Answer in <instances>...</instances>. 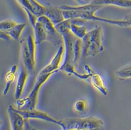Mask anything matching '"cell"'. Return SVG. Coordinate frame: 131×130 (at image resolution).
Masks as SVG:
<instances>
[{
    "label": "cell",
    "instance_id": "6da1fadb",
    "mask_svg": "<svg viewBox=\"0 0 131 130\" xmlns=\"http://www.w3.org/2000/svg\"><path fill=\"white\" fill-rule=\"evenodd\" d=\"M104 32L101 26L88 31L82 39V57H94L104 50Z\"/></svg>",
    "mask_w": 131,
    "mask_h": 130
},
{
    "label": "cell",
    "instance_id": "7a4b0ae2",
    "mask_svg": "<svg viewBox=\"0 0 131 130\" xmlns=\"http://www.w3.org/2000/svg\"><path fill=\"white\" fill-rule=\"evenodd\" d=\"M54 74V73L38 74L36 82L30 94L24 98L17 99L15 107L18 110L24 111H30L36 109L42 87Z\"/></svg>",
    "mask_w": 131,
    "mask_h": 130
},
{
    "label": "cell",
    "instance_id": "3957f363",
    "mask_svg": "<svg viewBox=\"0 0 131 130\" xmlns=\"http://www.w3.org/2000/svg\"><path fill=\"white\" fill-rule=\"evenodd\" d=\"M60 127L62 130H93L102 129L104 126L103 120L91 116L85 118H67L60 120Z\"/></svg>",
    "mask_w": 131,
    "mask_h": 130
},
{
    "label": "cell",
    "instance_id": "277c9868",
    "mask_svg": "<svg viewBox=\"0 0 131 130\" xmlns=\"http://www.w3.org/2000/svg\"><path fill=\"white\" fill-rule=\"evenodd\" d=\"M36 44L34 36L29 35L21 41V54L23 67L31 72L35 71L36 63Z\"/></svg>",
    "mask_w": 131,
    "mask_h": 130
},
{
    "label": "cell",
    "instance_id": "5b68a950",
    "mask_svg": "<svg viewBox=\"0 0 131 130\" xmlns=\"http://www.w3.org/2000/svg\"><path fill=\"white\" fill-rule=\"evenodd\" d=\"M7 114L11 130H29L31 127L29 120L18 112L15 107L9 105L7 108Z\"/></svg>",
    "mask_w": 131,
    "mask_h": 130
},
{
    "label": "cell",
    "instance_id": "8992f818",
    "mask_svg": "<svg viewBox=\"0 0 131 130\" xmlns=\"http://www.w3.org/2000/svg\"><path fill=\"white\" fill-rule=\"evenodd\" d=\"M61 35L63 38L64 47V57L62 66L69 64H74V47L77 38L72 33L70 30L63 32Z\"/></svg>",
    "mask_w": 131,
    "mask_h": 130
},
{
    "label": "cell",
    "instance_id": "52a82bcc",
    "mask_svg": "<svg viewBox=\"0 0 131 130\" xmlns=\"http://www.w3.org/2000/svg\"><path fill=\"white\" fill-rule=\"evenodd\" d=\"M64 57V47L63 44L60 46L54 57L47 65L45 66L40 71L39 74H47L50 73H56L60 71V69L62 65Z\"/></svg>",
    "mask_w": 131,
    "mask_h": 130
},
{
    "label": "cell",
    "instance_id": "ba28073f",
    "mask_svg": "<svg viewBox=\"0 0 131 130\" xmlns=\"http://www.w3.org/2000/svg\"><path fill=\"white\" fill-rule=\"evenodd\" d=\"M17 109V108H16ZM18 112H19L24 118L27 120L30 119H36L48 122L49 123L56 124L60 127L61 121L60 120H58L50 115L47 112L37 110L36 109L30 111H24L20 110L17 109Z\"/></svg>",
    "mask_w": 131,
    "mask_h": 130
},
{
    "label": "cell",
    "instance_id": "9c48e42d",
    "mask_svg": "<svg viewBox=\"0 0 131 130\" xmlns=\"http://www.w3.org/2000/svg\"><path fill=\"white\" fill-rule=\"evenodd\" d=\"M29 73L30 72L24 67L21 68L19 73L14 94V97L17 100L21 98L23 94L24 89L29 75Z\"/></svg>",
    "mask_w": 131,
    "mask_h": 130
},
{
    "label": "cell",
    "instance_id": "30bf717a",
    "mask_svg": "<svg viewBox=\"0 0 131 130\" xmlns=\"http://www.w3.org/2000/svg\"><path fill=\"white\" fill-rule=\"evenodd\" d=\"M90 3L100 6H116L121 8H131V0H92Z\"/></svg>",
    "mask_w": 131,
    "mask_h": 130
},
{
    "label": "cell",
    "instance_id": "8fae6325",
    "mask_svg": "<svg viewBox=\"0 0 131 130\" xmlns=\"http://www.w3.org/2000/svg\"><path fill=\"white\" fill-rule=\"evenodd\" d=\"M44 15L49 18L55 25L64 21L62 10L60 7L46 6Z\"/></svg>",
    "mask_w": 131,
    "mask_h": 130
},
{
    "label": "cell",
    "instance_id": "7c38bea8",
    "mask_svg": "<svg viewBox=\"0 0 131 130\" xmlns=\"http://www.w3.org/2000/svg\"><path fill=\"white\" fill-rule=\"evenodd\" d=\"M90 78V82L92 85L102 95L106 96L108 94V90L106 86L104 79L101 76L97 73H94Z\"/></svg>",
    "mask_w": 131,
    "mask_h": 130
},
{
    "label": "cell",
    "instance_id": "4fadbf2b",
    "mask_svg": "<svg viewBox=\"0 0 131 130\" xmlns=\"http://www.w3.org/2000/svg\"><path fill=\"white\" fill-rule=\"evenodd\" d=\"M18 69L17 65H14L10 68V69L6 72L5 75V88L3 90L4 95H7L11 89L12 84L16 79V74L17 71H18Z\"/></svg>",
    "mask_w": 131,
    "mask_h": 130
},
{
    "label": "cell",
    "instance_id": "5bb4252c",
    "mask_svg": "<svg viewBox=\"0 0 131 130\" xmlns=\"http://www.w3.org/2000/svg\"><path fill=\"white\" fill-rule=\"evenodd\" d=\"M35 38L37 45H40L42 43L48 40V36L41 23L37 21L35 25L33 27Z\"/></svg>",
    "mask_w": 131,
    "mask_h": 130
},
{
    "label": "cell",
    "instance_id": "9a60e30c",
    "mask_svg": "<svg viewBox=\"0 0 131 130\" xmlns=\"http://www.w3.org/2000/svg\"><path fill=\"white\" fill-rule=\"evenodd\" d=\"M78 20H72L70 31L76 38L82 39L88 32L87 28L77 23Z\"/></svg>",
    "mask_w": 131,
    "mask_h": 130
},
{
    "label": "cell",
    "instance_id": "2e32d148",
    "mask_svg": "<svg viewBox=\"0 0 131 130\" xmlns=\"http://www.w3.org/2000/svg\"><path fill=\"white\" fill-rule=\"evenodd\" d=\"M26 27V24L25 23H18L7 33L12 40H18L20 38Z\"/></svg>",
    "mask_w": 131,
    "mask_h": 130
},
{
    "label": "cell",
    "instance_id": "e0dca14e",
    "mask_svg": "<svg viewBox=\"0 0 131 130\" xmlns=\"http://www.w3.org/2000/svg\"><path fill=\"white\" fill-rule=\"evenodd\" d=\"M115 76L120 80L131 78V63L118 69L115 73Z\"/></svg>",
    "mask_w": 131,
    "mask_h": 130
},
{
    "label": "cell",
    "instance_id": "ac0fdd59",
    "mask_svg": "<svg viewBox=\"0 0 131 130\" xmlns=\"http://www.w3.org/2000/svg\"><path fill=\"white\" fill-rule=\"evenodd\" d=\"M82 57V39L77 38L74 47V64H77Z\"/></svg>",
    "mask_w": 131,
    "mask_h": 130
},
{
    "label": "cell",
    "instance_id": "d6986e66",
    "mask_svg": "<svg viewBox=\"0 0 131 130\" xmlns=\"http://www.w3.org/2000/svg\"><path fill=\"white\" fill-rule=\"evenodd\" d=\"M29 2L32 8V12L37 17L44 15L46 6L42 5L37 0H29Z\"/></svg>",
    "mask_w": 131,
    "mask_h": 130
},
{
    "label": "cell",
    "instance_id": "ffe728a7",
    "mask_svg": "<svg viewBox=\"0 0 131 130\" xmlns=\"http://www.w3.org/2000/svg\"><path fill=\"white\" fill-rule=\"evenodd\" d=\"M73 108L76 112L80 113H85L89 110V105L84 99H78L74 104Z\"/></svg>",
    "mask_w": 131,
    "mask_h": 130
},
{
    "label": "cell",
    "instance_id": "44dd1931",
    "mask_svg": "<svg viewBox=\"0 0 131 130\" xmlns=\"http://www.w3.org/2000/svg\"><path fill=\"white\" fill-rule=\"evenodd\" d=\"M18 23L12 20H6L0 23V30L3 32H8Z\"/></svg>",
    "mask_w": 131,
    "mask_h": 130
},
{
    "label": "cell",
    "instance_id": "7402d4cb",
    "mask_svg": "<svg viewBox=\"0 0 131 130\" xmlns=\"http://www.w3.org/2000/svg\"><path fill=\"white\" fill-rule=\"evenodd\" d=\"M17 1L23 8L28 9L32 12V8L29 0H17Z\"/></svg>",
    "mask_w": 131,
    "mask_h": 130
},
{
    "label": "cell",
    "instance_id": "603a6c76",
    "mask_svg": "<svg viewBox=\"0 0 131 130\" xmlns=\"http://www.w3.org/2000/svg\"><path fill=\"white\" fill-rule=\"evenodd\" d=\"M0 38L2 40L5 41H9L10 40H12L10 36L7 32H3L2 31H0Z\"/></svg>",
    "mask_w": 131,
    "mask_h": 130
},
{
    "label": "cell",
    "instance_id": "cb8c5ba5",
    "mask_svg": "<svg viewBox=\"0 0 131 130\" xmlns=\"http://www.w3.org/2000/svg\"><path fill=\"white\" fill-rule=\"evenodd\" d=\"M123 19L125 21L126 27H131V13L126 15Z\"/></svg>",
    "mask_w": 131,
    "mask_h": 130
},
{
    "label": "cell",
    "instance_id": "d4e9b609",
    "mask_svg": "<svg viewBox=\"0 0 131 130\" xmlns=\"http://www.w3.org/2000/svg\"><path fill=\"white\" fill-rule=\"evenodd\" d=\"M34 130H39V129H36V128H34ZM101 130V129H96V130Z\"/></svg>",
    "mask_w": 131,
    "mask_h": 130
},
{
    "label": "cell",
    "instance_id": "484cf974",
    "mask_svg": "<svg viewBox=\"0 0 131 130\" xmlns=\"http://www.w3.org/2000/svg\"><path fill=\"white\" fill-rule=\"evenodd\" d=\"M29 130H34V128H32V127H31L30 128V129Z\"/></svg>",
    "mask_w": 131,
    "mask_h": 130
}]
</instances>
